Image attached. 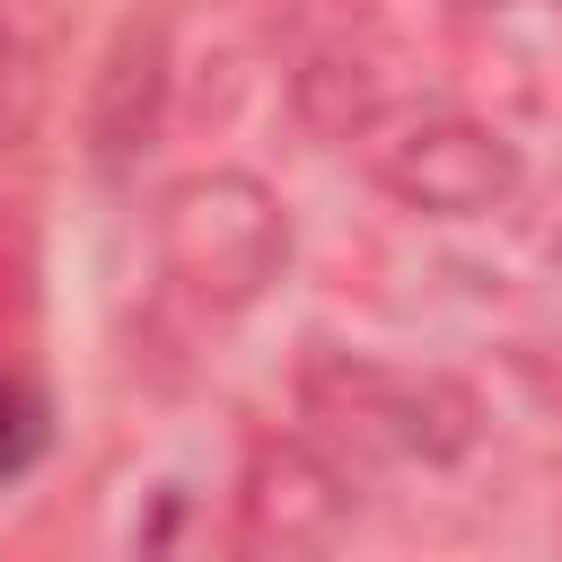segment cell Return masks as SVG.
I'll list each match as a JSON object with an SVG mask.
<instances>
[{
  "mask_svg": "<svg viewBox=\"0 0 562 562\" xmlns=\"http://www.w3.org/2000/svg\"><path fill=\"white\" fill-rule=\"evenodd\" d=\"M26 105H35V44H26L18 18L0 9V149L26 132Z\"/></svg>",
  "mask_w": 562,
  "mask_h": 562,
  "instance_id": "cell-4",
  "label": "cell"
},
{
  "mask_svg": "<svg viewBox=\"0 0 562 562\" xmlns=\"http://www.w3.org/2000/svg\"><path fill=\"white\" fill-rule=\"evenodd\" d=\"M167 263L202 290V299H255L281 263V211L263 202V184L246 176H202L167 202Z\"/></svg>",
  "mask_w": 562,
  "mask_h": 562,
  "instance_id": "cell-1",
  "label": "cell"
},
{
  "mask_svg": "<svg viewBox=\"0 0 562 562\" xmlns=\"http://www.w3.org/2000/svg\"><path fill=\"white\" fill-rule=\"evenodd\" d=\"M509 176H518L509 149L492 132H474V123H430L386 158V184L413 193L422 211H483L492 193H509Z\"/></svg>",
  "mask_w": 562,
  "mask_h": 562,
  "instance_id": "cell-2",
  "label": "cell"
},
{
  "mask_svg": "<svg viewBox=\"0 0 562 562\" xmlns=\"http://www.w3.org/2000/svg\"><path fill=\"white\" fill-rule=\"evenodd\" d=\"M44 439H53V404L35 395V378L0 369V483H18L44 457Z\"/></svg>",
  "mask_w": 562,
  "mask_h": 562,
  "instance_id": "cell-3",
  "label": "cell"
}]
</instances>
